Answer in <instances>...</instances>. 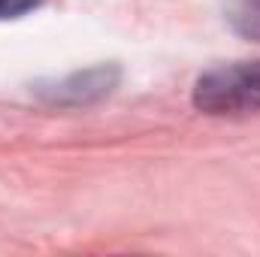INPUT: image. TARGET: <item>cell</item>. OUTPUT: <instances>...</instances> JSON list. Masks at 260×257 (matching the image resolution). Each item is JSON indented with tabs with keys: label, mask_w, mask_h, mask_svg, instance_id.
Listing matches in <instances>:
<instances>
[{
	"label": "cell",
	"mask_w": 260,
	"mask_h": 257,
	"mask_svg": "<svg viewBox=\"0 0 260 257\" xmlns=\"http://www.w3.org/2000/svg\"><path fill=\"white\" fill-rule=\"evenodd\" d=\"M194 106L206 115L260 112V61L224 64L203 73L194 85Z\"/></svg>",
	"instance_id": "1"
},
{
	"label": "cell",
	"mask_w": 260,
	"mask_h": 257,
	"mask_svg": "<svg viewBox=\"0 0 260 257\" xmlns=\"http://www.w3.org/2000/svg\"><path fill=\"white\" fill-rule=\"evenodd\" d=\"M115 85H118V67H91L85 73H76L64 82L46 88L43 97L61 106H82V103H94L106 97Z\"/></svg>",
	"instance_id": "2"
},
{
	"label": "cell",
	"mask_w": 260,
	"mask_h": 257,
	"mask_svg": "<svg viewBox=\"0 0 260 257\" xmlns=\"http://www.w3.org/2000/svg\"><path fill=\"white\" fill-rule=\"evenodd\" d=\"M224 21L245 40L260 43V0H218Z\"/></svg>",
	"instance_id": "3"
},
{
	"label": "cell",
	"mask_w": 260,
	"mask_h": 257,
	"mask_svg": "<svg viewBox=\"0 0 260 257\" xmlns=\"http://www.w3.org/2000/svg\"><path fill=\"white\" fill-rule=\"evenodd\" d=\"M40 0H0V18H18L30 12Z\"/></svg>",
	"instance_id": "4"
}]
</instances>
